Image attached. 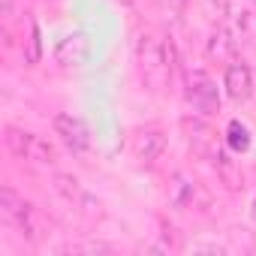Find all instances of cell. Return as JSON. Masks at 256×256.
Returning a JSON list of instances; mask_svg holds the SVG:
<instances>
[{
    "instance_id": "cell-1",
    "label": "cell",
    "mask_w": 256,
    "mask_h": 256,
    "mask_svg": "<svg viewBox=\"0 0 256 256\" xmlns=\"http://www.w3.org/2000/svg\"><path fill=\"white\" fill-rule=\"evenodd\" d=\"M136 66L151 90H166L172 82V46H166L154 34H139L136 36Z\"/></svg>"
},
{
    "instance_id": "cell-2",
    "label": "cell",
    "mask_w": 256,
    "mask_h": 256,
    "mask_svg": "<svg viewBox=\"0 0 256 256\" xmlns=\"http://www.w3.org/2000/svg\"><path fill=\"white\" fill-rule=\"evenodd\" d=\"M6 148L24 160V163H36V166H52L58 160V151L36 133H24L18 126H10L6 130Z\"/></svg>"
},
{
    "instance_id": "cell-3",
    "label": "cell",
    "mask_w": 256,
    "mask_h": 256,
    "mask_svg": "<svg viewBox=\"0 0 256 256\" xmlns=\"http://www.w3.org/2000/svg\"><path fill=\"white\" fill-rule=\"evenodd\" d=\"M187 100H190V106H193L199 114H214V112H220L217 84H214L202 70H196V72L187 76Z\"/></svg>"
},
{
    "instance_id": "cell-4",
    "label": "cell",
    "mask_w": 256,
    "mask_h": 256,
    "mask_svg": "<svg viewBox=\"0 0 256 256\" xmlns=\"http://www.w3.org/2000/svg\"><path fill=\"white\" fill-rule=\"evenodd\" d=\"M181 126H184L187 142H190V148H193V154H196V157L211 160V163H217V160L223 157V154H220V148H217V133L211 130V126H208L202 118H187Z\"/></svg>"
},
{
    "instance_id": "cell-5",
    "label": "cell",
    "mask_w": 256,
    "mask_h": 256,
    "mask_svg": "<svg viewBox=\"0 0 256 256\" xmlns=\"http://www.w3.org/2000/svg\"><path fill=\"white\" fill-rule=\"evenodd\" d=\"M54 58H58L60 66H84L94 58V40L88 34H66L58 42Z\"/></svg>"
},
{
    "instance_id": "cell-6",
    "label": "cell",
    "mask_w": 256,
    "mask_h": 256,
    "mask_svg": "<svg viewBox=\"0 0 256 256\" xmlns=\"http://www.w3.org/2000/svg\"><path fill=\"white\" fill-rule=\"evenodd\" d=\"M52 126H54V133L60 136V142H64L72 154L88 151V145H90V130H88V124H84L82 118H76V114H54Z\"/></svg>"
},
{
    "instance_id": "cell-7",
    "label": "cell",
    "mask_w": 256,
    "mask_h": 256,
    "mask_svg": "<svg viewBox=\"0 0 256 256\" xmlns=\"http://www.w3.org/2000/svg\"><path fill=\"white\" fill-rule=\"evenodd\" d=\"M223 88H226V94L232 100H247L250 90H253V72H250V66L241 64V60H232L226 66V72H223Z\"/></svg>"
},
{
    "instance_id": "cell-8",
    "label": "cell",
    "mask_w": 256,
    "mask_h": 256,
    "mask_svg": "<svg viewBox=\"0 0 256 256\" xmlns=\"http://www.w3.org/2000/svg\"><path fill=\"white\" fill-rule=\"evenodd\" d=\"M163 148H166V136H163L160 130H139V133L133 136V154H136V160L145 163V166H151V163L163 154Z\"/></svg>"
},
{
    "instance_id": "cell-9",
    "label": "cell",
    "mask_w": 256,
    "mask_h": 256,
    "mask_svg": "<svg viewBox=\"0 0 256 256\" xmlns=\"http://www.w3.org/2000/svg\"><path fill=\"white\" fill-rule=\"evenodd\" d=\"M16 226H18V232L28 238V241H40L42 235H46V217H42V211L36 208V205H30V202H24L22 205V211L16 214V220H12Z\"/></svg>"
},
{
    "instance_id": "cell-10",
    "label": "cell",
    "mask_w": 256,
    "mask_h": 256,
    "mask_svg": "<svg viewBox=\"0 0 256 256\" xmlns=\"http://www.w3.org/2000/svg\"><path fill=\"white\" fill-rule=\"evenodd\" d=\"M235 52H238V40L229 34V30H214L211 34V40H208V54H211V60H217V64H232L235 60Z\"/></svg>"
},
{
    "instance_id": "cell-11",
    "label": "cell",
    "mask_w": 256,
    "mask_h": 256,
    "mask_svg": "<svg viewBox=\"0 0 256 256\" xmlns=\"http://www.w3.org/2000/svg\"><path fill=\"white\" fill-rule=\"evenodd\" d=\"M196 193H199V184L196 181H190L187 175H178L175 178V187H172V202L175 205H181V208L193 205V196Z\"/></svg>"
},
{
    "instance_id": "cell-12",
    "label": "cell",
    "mask_w": 256,
    "mask_h": 256,
    "mask_svg": "<svg viewBox=\"0 0 256 256\" xmlns=\"http://www.w3.org/2000/svg\"><path fill=\"white\" fill-rule=\"evenodd\" d=\"M22 205H24V199L12 190V187H4V190H0V217H4V220H16V214L22 211Z\"/></svg>"
},
{
    "instance_id": "cell-13",
    "label": "cell",
    "mask_w": 256,
    "mask_h": 256,
    "mask_svg": "<svg viewBox=\"0 0 256 256\" xmlns=\"http://www.w3.org/2000/svg\"><path fill=\"white\" fill-rule=\"evenodd\" d=\"M226 145L232 151H247L250 148V133H247V126L241 120H229V126H226Z\"/></svg>"
},
{
    "instance_id": "cell-14",
    "label": "cell",
    "mask_w": 256,
    "mask_h": 256,
    "mask_svg": "<svg viewBox=\"0 0 256 256\" xmlns=\"http://www.w3.org/2000/svg\"><path fill=\"white\" fill-rule=\"evenodd\" d=\"M235 28L241 34V40H253L256 42V12H247V10L235 12Z\"/></svg>"
},
{
    "instance_id": "cell-15",
    "label": "cell",
    "mask_w": 256,
    "mask_h": 256,
    "mask_svg": "<svg viewBox=\"0 0 256 256\" xmlns=\"http://www.w3.org/2000/svg\"><path fill=\"white\" fill-rule=\"evenodd\" d=\"M58 190H60L70 202H84V190H82L78 181L70 178V175H58Z\"/></svg>"
},
{
    "instance_id": "cell-16",
    "label": "cell",
    "mask_w": 256,
    "mask_h": 256,
    "mask_svg": "<svg viewBox=\"0 0 256 256\" xmlns=\"http://www.w3.org/2000/svg\"><path fill=\"white\" fill-rule=\"evenodd\" d=\"M30 48H28V54H24V60L28 64H36L40 60V52H42V42H40V28H36V22H30Z\"/></svg>"
},
{
    "instance_id": "cell-17",
    "label": "cell",
    "mask_w": 256,
    "mask_h": 256,
    "mask_svg": "<svg viewBox=\"0 0 256 256\" xmlns=\"http://www.w3.org/2000/svg\"><path fill=\"white\" fill-rule=\"evenodd\" d=\"M187 4H190V0H163V6H166L172 16H181V12L187 10Z\"/></svg>"
},
{
    "instance_id": "cell-18",
    "label": "cell",
    "mask_w": 256,
    "mask_h": 256,
    "mask_svg": "<svg viewBox=\"0 0 256 256\" xmlns=\"http://www.w3.org/2000/svg\"><path fill=\"white\" fill-rule=\"evenodd\" d=\"M0 12H4V16H10V12H12V0H4V6H0Z\"/></svg>"
},
{
    "instance_id": "cell-19",
    "label": "cell",
    "mask_w": 256,
    "mask_h": 256,
    "mask_svg": "<svg viewBox=\"0 0 256 256\" xmlns=\"http://www.w3.org/2000/svg\"><path fill=\"white\" fill-rule=\"evenodd\" d=\"M250 217L256 220V196H253V205H250Z\"/></svg>"
},
{
    "instance_id": "cell-20",
    "label": "cell",
    "mask_w": 256,
    "mask_h": 256,
    "mask_svg": "<svg viewBox=\"0 0 256 256\" xmlns=\"http://www.w3.org/2000/svg\"><path fill=\"white\" fill-rule=\"evenodd\" d=\"M253 6H256V0H253Z\"/></svg>"
}]
</instances>
